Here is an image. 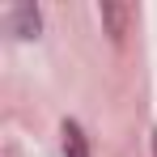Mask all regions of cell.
<instances>
[{"label":"cell","instance_id":"6da1fadb","mask_svg":"<svg viewBox=\"0 0 157 157\" xmlns=\"http://www.w3.org/2000/svg\"><path fill=\"white\" fill-rule=\"evenodd\" d=\"M4 26H9V34H17V38H34V34L43 30L38 4H13V9L4 13Z\"/></svg>","mask_w":157,"mask_h":157},{"label":"cell","instance_id":"7a4b0ae2","mask_svg":"<svg viewBox=\"0 0 157 157\" xmlns=\"http://www.w3.org/2000/svg\"><path fill=\"white\" fill-rule=\"evenodd\" d=\"M102 21L110 30V38H123V30H128V4H115V0H102Z\"/></svg>","mask_w":157,"mask_h":157},{"label":"cell","instance_id":"3957f363","mask_svg":"<svg viewBox=\"0 0 157 157\" xmlns=\"http://www.w3.org/2000/svg\"><path fill=\"white\" fill-rule=\"evenodd\" d=\"M64 157H89V140H85V132L81 123H64Z\"/></svg>","mask_w":157,"mask_h":157},{"label":"cell","instance_id":"277c9868","mask_svg":"<svg viewBox=\"0 0 157 157\" xmlns=\"http://www.w3.org/2000/svg\"><path fill=\"white\" fill-rule=\"evenodd\" d=\"M153 157H157V140H153Z\"/></svg>","mask_w":157,"mask_h":157}]
</instances>
